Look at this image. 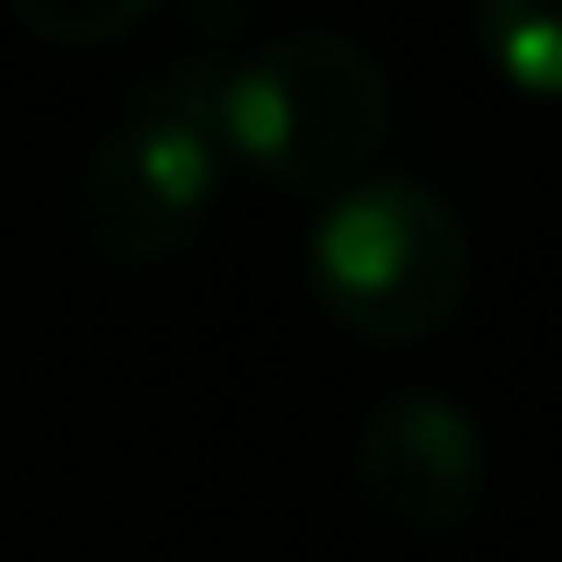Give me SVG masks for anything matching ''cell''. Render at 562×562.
I'll use <instances>...</instances> for the list:
<instances>
[{"label":"cell","mask_w":562,"mask_h":562,"mask_svg":"<svg viewBox=\"0 0 562 562\" xmlns=\"http://www.w3.org/2000/svg\"><path fill=\"white\" fill-rule=\"evenodd\" d=\"M392 122V79L363 43L300 29L221 79V150L285 192L357 186Z\"/></svg>","instance_id":"6da1fadb"},{"label":"cell","mask_w":562,"mask_h":562,"mask_svg":"<svg viewBox=\"0 0 562 562\" xmlns=\"http://www.w3.org/2000/svg\"><path fill=\"white\" fill-rule=\"evenodd\" d=\"M221 79L228 71H171L143 86L122 128L93 143L79 171V228L108 263H157L206 228L221 200Z\"/></svg>","instance_id":"7a4b0ae2"},{"label":"cell","mask_w":562,"mask_h":562,"mask_svg":"<svg viewBox=\"0 0 562 562\" xmlns=\"http://www.w3.org/2000/svg\"><path fill=\"white\" fill-rule=\"evenodd\" d=\"M314 300L363 342H420L456 314L470 249L456 214L413 179L342 186L306 243Z\"/></svg>","instance_id":"3957f363"},{"label":"cell","mask_w":562,"mask_h":562,"mask_svg":"<svg viewBox=\"0 0 562 562\" xmlns=\"http://www.w3.org/2000/svg\"><path fill=\"white\" fill-rule=\"evenodd\" d=\"M357 492L378 520L406 535H449L477 513L484 492V441L456 398L398 392L357 435Z\"/></svg>","instance_id":"277c9868"},{"label":"cell","mask_w":562,"mask_h":562,"mask_svg":"<svg viewBox=\"0 0 562 562\" xmlns=\"http://www.w3.org/2000/svg\"><path fill=\"white\" fill-rule=\"evenodd\" d=\"M477 29L520 93L562 100V0H477Z\"/></svg>","instance_id":"5b68a950"},{"label":"cell","mask_w":562,"mask_h":562,"mask_svg":"<svg viewBox=\"0 0 562 562\" xmlns=\"http://www.w3.org/2000/svg\"><path fill=\"white\" fill-rule=\"evenodd\" d=\"M22 14V29H36L43 43H65V50H93L114 43L157 8V0H8Z\"/></svg>","instance_id":"8992f818"}]
</instances>
